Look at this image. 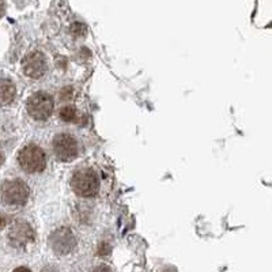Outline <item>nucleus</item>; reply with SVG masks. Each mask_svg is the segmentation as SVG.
<instances>
[{"label":"nucleus","mask_w":272,"mask_h":272,"mask_svg":"<svg viewBox=\"0 0 272 272\" xmlns=\"http://www.w3.org/2000/svg\"><path fill=\"white\" fill-rule=\"evenodd\" d=\"M3 14H4V3L0 0V16L3 15Z\"/></svg>","instance_id":"nucleus-11"},{"label":"nucleus","mask_w":272,"mask_h":272,"mask_svg":"<svg viewBox=\"0 0 272 272\" xmlns=\"http://www.w3.org/2000/svg\"><path fill=\"white\" fill-rule=\"evenodd\" d=\"M1 164H3V155L0 154V165H1Z\"/></svg>","instance_id":"nucleus-13"},{"label":"nucleus","mask_w":272,"mask_h":272,"mask_svg":"<svg viewBox=\"0 0 272 272\" xmlns=\"http://www.w3.org/2000/svg\"><path fill=\"white\" fill-rule=\"evenodd\" d=\"M5 225V218L0 214V227H3Z\"/></svg>","instance_id":"nucleus-12"},{"label":"nucleus","mask_w":272,"mask_h":272,"mask_svg":"<svg viewBox=\"0 0 272 272\" xmlns=\"http://www.w3.org/2000/svg\"><path fill=\"white\" fill-rule=\"evenodd\" d=\"M18 164L26 173H41L46 168V155L37 144H27L18 154Z\"/></svg>","instance_id":"nucleus-2"},{"label":"nucleus","mask_w":272,"mask_h":272,"mask_svg":"<svg viewBox=\"0 0 272 272\" xmlns=\"http://www.w3.org/2000/svg\"><path fill=\"white\" fill-rule=\"evenodd\" d=\"M71 188L81 197H94L99 190L98 175L90 168L78 169L72 175Z\"/></svg>","instance_id":"nucleus-1"},{"label":"nucleus","mask_w":272,"mask_h":272,"mask_svg":"<svg viewBox=\"0 0 272 272\" xmlns=\"http://www.w3.org/2000/svg\"><path fill=\"white\" fill-rule=\"evenodd\" d=\"M16 94L15 85L10 79H0V105H8Z\"/></svg>","instance_id":"nucleus-9"},{"label":"nucleus","mask_w":272,"mask_h":272,"mask_svg":"<svg viewBox=\"0 0 272 272\" xmlns=\"http://www.w3.org/2000/svg\"><path fill=\"white\" fill-rule=\"evenodd\" d=\"M1 200L11 207H21L26 204V201L30 196V189L22 180H8L4 181L0 188Z\"/></svg>","instance_id":"nucleus-4"},{"label":"nucleus","mask_w":272,"mask_h":272,"mask_svg":"<svg viewBox=\"0 0 272 272\" xmlns=\"http://www.w3.org/2000/svg\"><path fill=\"white\" fill-rule=\"evenodd\" d=\"M52 149L59 161L62 162H70L77 158L78 155V140L72 135L62 132L57 134L52 142Z\"/></svg>","instance_id":"nucleus-5"},{"label":"nucleus","mask_w":272,"mask_h":272,"mask_svg":"<svg viewBox=\"0 0 272 272\" xmlns=\"http://www.w3.org/2000/svg\"><path fill=\"white\" fill-rule=\"evenodd\" d=\"M51 248L57 255H67L77 247V238L68 227H60L49 237Z\"/></svg>","instance_id":"nucleus-7"},{"label":"nucleus","mask_w":272,"mask_h":272,"mask_svg":"<svg viewBox=\"0 0 272 272\" xmlns=\"http://www.w3.org/2000/svg\"><path fill=\"white\" fill-rule=\"evenodd\" d=\"M53 109H55L53 97L45 91H37L31 94L26 102L27 113L37 121H46L53 113Z\"/></svg>","instance_id":"nucleus-3"},{"label":"nucleus","mask_w":272,"mask_h":272,"mask_svg":"<svg viewBox=\"0 0 272 272\" xmlns=\"http://www.w3.org/2000/svg\"><path fill=\"white\" fill-rule=\"evenodd\" d=\"M8 240L12 247L22 248L26 247L34 240V233L29 223L26 222H16L8 231Z\"/></svg>","instance_id":"nucleus-8"},{"label":"nucleus","mask_w":272,"mask_h":272,"mask_svg":"<svg viewBox=\"0 0 272 272\" xmlns=\"http://www.w3.org/2000/svg\"><path fill=\"white\" fill-rule=\"evenodd\" d=\"M22 71L31 79H40L48 71V60L42 52L33 51L22 60Z\"/></svg>","instance_id":"nucleus-6"},{"label":"nucleus","mask_w":272,"mask_h":272,"mask_svg":"<svg viewBox=\"0 0 272 272\" xmlns=\"http://www.w3.org/2000/svg\"><path fill=\"white\" fill-rule=\"evenodd\" d=\"M59 117L64 123H74L78 117L77 108L74 105H66L59 110Z\"/></svg>","instance_id":"nucleus-10"}]
</instances>
